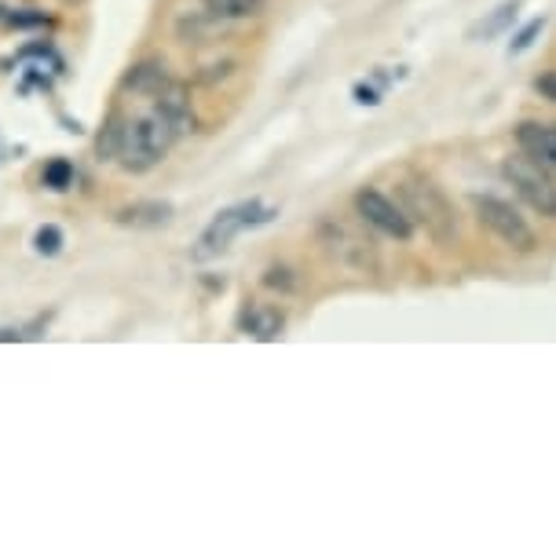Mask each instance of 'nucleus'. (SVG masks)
<instances>
[{"label": "nucleus", "instance_id": "f257e3e1", "mask_svg": "<svg viewBox=\"0 0 556 559\" xmlns=\"http://www.w3.org/2000/svg\"><path fill=\"white\" fill-rule=\"evenodd\" d=\"M194 129V110L191 96L180 81H173L162 96L146 99V110L121 114L110 110L107 124H103L96 154L99 162H118L125 173H151L154 165H162L176 143Z\"/></svg>", "mask_w": 556, "mask_h": 559}, {"label": "nucleus", "instance_id": "f03ea898", "mask_svg": "<svg viewBox=\"0 0 556 559\" xmlns=\"http://www.w3.org/2000/svg\"><path fill=\"white\" fill-rule=\"evenodd\" d=\"M279 213L271 205H264L260 198H249V202H238V205H227L224 213L213 216V224L202 230V238H198V249L194 257L198 260H209V257H220L224 249H230V241L238 235H246V230L253 227H264L271 224Z\"/></svg>", "mask_w": 556, "mask_h": 559}, {"label": "nucleus", "instance_id": "7ed1b4c3", "mask_svg": "<svg viewBox=\"0 0 556 559\" xmlns=\"http://www.w3.org/2000/svg\"><path fill=\"white\" fill-rule=\"evenodd\" d=\"M501 176L509 179V187L534 209V213L556 219V179L545 173L542 162H534L531 154L506 157V162H501Z\"/></svg>", "mask_w": 556, "mask_h": 559}, {"label": "nucleus", "instance_id": "20e7f679", "mask_svg": "<svg viewBox=\"0 0 556 559\" xmlns=\"http://www.w3.org/2000/svg\"><path fill=\"white\" fill-rule=\"evenodd\" d=\"M403 198H406V216H411L414 224H425V230L436 241H447L458 235L454 209L447 205V198L436 183H428V179H411V183L403 187Z\"/></svg>", "mask_w": 556, "mask_h": 559}, {"label": "nucleus", "instance_id": "39448f33", "mask_svg": "<svg viewBox=\"0 0 556 559\" xmlns=\"http://www.w3.org/2000/svg\"><path fill=\"white\" fill-rule=\"evenodd\" d=\"M472 209H476V219L484 224L487 230H495V235L506 241L509 249L517 252H531L539 246V238H534L531 224L523 219L512 202L506 198H495V194H472Z\"/></svg>", "mask_w": 556, "mask_h": 559}, {"label": "nucleus", "instance_id": "423d86ee", "mask_svg": "<svg viewBox=\"0 0 556 559\" xmlns=\"http://www.w3.org/2000/svg\"><path fill=\"white\" fill-rule=\"evenodd\" d=\"M355 216L385 238L411 241V235H414V219L406 216V209L395 205L388 194L374 191V187H363V191L355 194Z\"/></svg>", "mask_w": 556, "mask_h": 559}, {"label": "nucleus", "instance_id": "0eeeda50", "mask_svg": "<svg viewBox=\"0 0 556 559\" xmlns=\"http://www.w3.org/2000/svg\"><path fill=\"white\" fill-rule=\"evenodd\" d=\"M268 0H202V12H198L191 34L198 29H216L224 23H246V19L264 15Z\"/></svg>", "mask_w": 556, "mask_h": 559}, {"label": "nucleus", "instance_id": "6e6552de", "mask_svg": "<svg viewBox=\"0 0 556 559\" xmlns=\"http://www.w3.org/2000/svg\"><path fill=\"white\" fill-rule=\"evenodd\" d=\"M169 84H173V73L162 59H143L121 78V92H132V96H140V99H151V96H162Z\"/></svg>", "mask_w": 556, "mask_h": 559}, {"label": "nucleus", "instance_id": "1a4fd4ad", "mask_svg": "<svg viewBox=\"0 0 556 559\" xmlns=\"http://www.w3.org/2000/svg\"><path fill=\"white\" fill-rule=\"evenodd\" d=\"M517 143L523 154L534 157V162H542L545 168H556V124L523 121L517 129Z\"/></svg>", "mask_w": 556, "mask_h": 559}, {"label": "nucleus", "instance_id": "9d476101", "mask_svg": "<svg viewBox=\"0 0 556 559\" xmlns=\"http://www.w3.org/2000/svg\"><path fill=\"white\" fill-rule=\"evenodd\" d=\"M520 4H523V0H501L495 12H487L476 26H469V34H465V37L472 40V45H487V40L501 37L512 23H517Z\"/></svg>", "mask_w": 556, "mask_h": 559}, {"label": "nucleus", "instance_id": "9b49d317", "mask_svg": "<svg viewBox=\"0 0 556 559\" xmlns=\"http://www.w3.org/2000/svg\"><path fill=\"white\" fill-rule=\"evenodd\" d=\"M282 325H286L282 311L268 308V304H253V308L242 311V333L253 336V341H275V336H282Z\"/></svg>", "mask_w": 556, "mask_h": 559}, {"label": "nucleus", "instance_id": "f8f14e48", "mask_svg": "<svg viewBox=\"0 0 556 559\" xmlns=\"http://www.w3.org/2000/svg\"><path fill=\"white\" fill-rule=\"evenodd\" d=\"M173 219V205L169 202H135L118 213V224L125 227H162Z\"/></svg>", "mask_w": 556, "mask_h": 559}, {"label": "nucleus", "instance_id": "ddd939ff", "mask_svg": "<svg viewBox=\"0 0 556 559\" xmlns=\"http://www.w3.org/2000/svg\"><path fill=\"white\" fill-rule=\"evenodd\" d=\"M73 165L67 162V157H51V162L45 165V173H40V183L48 187V191H70L73 187Z\"/></svg>", "mask_w": 556, "mask_h": 559}, {"label": "nucleus", "instance_id": "4468645a", "mask_svg": "<svg viewBox=\"0 0 556 559\" xmlns=\"http://www.w3.org/2000/svg\"><path fill=\"white\" fill-rule=\"evenodd\" d=\"M62 246H67V235L56 227V224H45V227H37V235H34V249L40 252V257H59Z\"/></svg>", "mask_w": 556, "mask_h": 559}, {"label": "nucleus", "instance_id": "2eb2a0df", "mask_svg": "<svg viewBox=\"0 0 556 559\" xmlns=\"http://www.w3.org/2000/svg\"><path fill=\"white\" fill-rule=\"evenodd\" d=\"M542 29H545V15L542 19H531L528 26H520L517 34H512V40H509V59L512 56H523V51H528L534 40L542 37Z\"/></svg>", "mask_w": 556, "mask_h": 559}, {"label": "nucleus", "instance_id": "dca6fc26", "mask_svg": "<svg viewBox=\"0 0 556 559\" xmlns=\"http://www.w3.org/2000/svg\"><path fill=\"white\" fill-rule=\"evenodd\" d=\"M352 96H355V103H359V107H377V103H381V96H385V88H377V84L359 81V84L352 88Z\"/></svg>", "mask_w": 556, "mask_h": 559}, {"label": "nucleus", "instance_id": "f3484780", "mask_svg": "<svg viewBox=\"0 0 556 559\" xmlns=\"http://www.w3.org/2000/svg\"><path fill=\"white\" fill-rule=\"evenodd\" d=\"M534 92H539L542 99L556 103V73L549 70V73H542V78H534Z\"/></svg>", "mask_w": 556, "mask_h": 559}]
</instances>
